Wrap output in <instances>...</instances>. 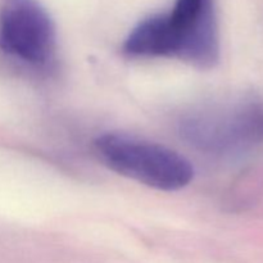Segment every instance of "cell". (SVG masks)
Wrapping results in <instances>:
<instances>
[{
	"label": "cell",
	"mask_w": 263,
	"mask_h": 263,
	"mask_svg": "<svg viewBox=\"0 0 263 263\" xmlns=\"http://www.w3.org/2000/svg\"><path fill=\"white\" fill-rule=\"evenodd\" d=\"M139 58H174L202 69L220 61V35L213 0H176L167 14L139 22L123 43Z\"/></svg>",
	"instance_id": "6da1fadb"
},
{
	"label": "cell",
	"mask_w": 263,
	"mask_h": 263,
	"mask_svg": "<svg viewBox=\"0 0 263 263\" xmlns=\"http://www.w3.org/2000/svg\"><path fill=\"white\" fill-rule=\"evenodd\" d=\"M180 134L195 149L233 161L263 157V102L244 97L192 110Z\"/></svg>",
	"instance_id": "7a4b0ae2"
},
{
	"label": "cell",
	"mask_w": 263,
	"mask_h": 263,
	"mask_svg": "<svg viewBox=\"0 0 263 263\" xmlns=\"http://www.w3.org/2000/svg\"><path fill=\"white\" fill-rule=\"evenodd\" d=\"M94 145L100 159L112 171L159 192L184 189L194 177L189 159L162 144L107 133L98 136Z\"/></svg>",
	"instance_id": "3957f363"
},
{
	"label": "cell",
	"mask_w": 263,
	"mask_h": 263,
	"mask_svg": "<svg viewBox=\"0 0 263 263\" xmlns=\"http://www.w3.org/2000/svg\"><path fill=\"white\" fill-rule=\"evenodd\" d=\"M0 49L35 68L48 67L54 61L55 25L37 0H5L0 12Z\"/></svg>",
	"instance_id": "277c9868"
}]
</instances>
